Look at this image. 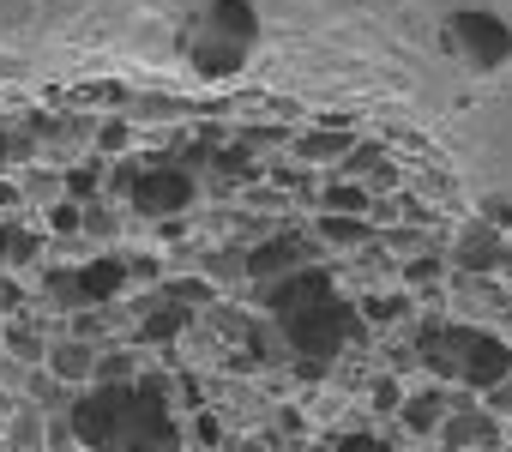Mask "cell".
<instances>
[{
    "label": "cell",
    "mask_w": 512,
    "mask_h": 452,
    "mask_svg": "<svg viewBox=\"0 0 512 452\" xmlns=\"http://www.w3.org/2000/svg\"><path fill=\"white\" fill-rule=\"evenodd\" d=\"M73 434L91 452H175L181 428L163 410L157 380H103L73 404Z\"/></svg>",
    "instance_id": "1"
},
{
    "label": "cell",
    "mask_w": 512,
    "mask_h": 452,
    "mask_svg": "<svg viewBox=\"0 0 512 452\" xmlns=\"http://www.w3.org/2000/svg\"><path fill=\"white\" fill-rule=\"evenodd\" d=\"M211 296H217V290H211L205 278H181V284H169V302L187 308V314H193V302H211Z\"/></svg>",
    "instance_id": "21"
},
{
    "label": "cell",
    "mask_w": 512,
    "mask_h": 452,
    "mask_svg": "<svg viewBox=\"0 0 512 452\" xmlns=\"http://www.w3.org/2000/svg\"><path fill=\"white\" fill-rule=\"evenodd\" d=\"M217 169H223L229 181H253V175H260V169H253V157H247V151H223V157H217Z\"/></svg>",
    "instance_id": "24"
},
{
    "label": "cell",
    "mask_w": 512,
    "mask_h": 452,
    "mask_svg": "<svg viewBox=\"0 0 512 452\" xmlns=\"http://www.w3.org/2000/svg\"><path fill=\"white\" fill-rule=\"evenodd\" d=\"M0 254H13V260H31V254H37V236H19V230H0Z\"/></svg>",
    "instance_id": "26"
},
{
    "label": "cell",
    "mask_w": 512,
    "mask_h": 452,
    "mask_svg": "<svg viewBox=\"0 0 512 452\" xmlns=\"http://www.w3.org/2000/svg\"><path fill=\"white\" fill-rule=\"evenodd\" d=\"M446 410H452V404H446V392H440V386H422V392H410V398L398 404L404 428H410V434H422V440H428V434H440Z\"/></svg>",
    "instance_id": "11"
},
{
    "label": "cell",
    "mask_w": 512,
    "mask_h": 452,
    "mask_svg": "<svg viewBox=\"0 0 512 452\" xmlns=\"http://www.w3.org/2000/svg\"><path fill=\"white\" fill-rule=\"evenodd\" d=\"M350 145H356L350 127H326V133H308L302 139V157L308 163H338V157H350Z\"/></svg>",
    "instance_id": "15"
},
{
    "label": "cell",
    "mask_w": 512,
    "mask_h": 452,
    "mask_svg": "<svg viewBox=\"0 0 512 452\" xmlns=\"http://www.w3.org/2000/svg\"><path fill=\"white\" fill-rule=\"evenodd\" d=\"M0 302H13V290H7V284H0Z\"/></svg>",
    "instance_id": "34"
},
{
    "label": "cell",
    "mask_w": 512,
    "mask_h": 452,
    "mask_svg": "<svg viewBox=\"0 0 512 452\" xmlns=\"http://www.w3.org/2000/svg\"><path fill=\"white\" fill-rule=\"evenodd\" d=\"M73 284H79L85 302H115V296L127 290V260H91Z\"/></svg>",
    "instance_id": "12"
},
{
    "label": "cell",
    "mask_w": 512,
    "mask_h": 452,
    "mask_svg": "<svg viewBox=\"0 0 512 452\" xmlns=\"http://www.w3.org/2000/svg\"><path fill=\"white\" fill-rule=\"evenodd\" d=\"M506 332H512V308H506Z\"/></svg>",
    "instance_id": "36"
},
{
    "label": "cell",
    "mask_w": 512,
    "mask_h": 452,
    "mask_svg": "<svg viewBox=\"0 0 512 452\" xmlns=\"http://www.w3.org/2000/svg\"><path fill=\"white\" fill-rule=\"evenodd\" d=\"M0 157H7V133H0Z\"/></svg>",
    "instance_id": "35"
},
{
    "label": "cell",
    "mask_w": 512,
    "mask_h": 452,
    "mask_svg": "<svg viewBox=\"0 0 512 452\" xmlns=\"http://www.w3.org/2000/svg\"><path fill=\"white\" fill-rule=\"evenodd\" d=\"M452 260H458L464 272L488 278V272H500V266L512 260V248L500 242V230H488V223H470V230L458 236V248H452Z\"/></svg>",
    "instance_id": "8"
},
{
    "label": "cell",
    "mask_w": 512,
    "mask_h": 452,
    "mask_svg": "<svg viewBox=\"0 0 512 452\" xmlns=\"http://www.w3.org/2000/svg\"><path fill=\"white\" fill-rule=\"evenodd\" d=\"M133 278H139V284H157V278H163V266H157L151 254H139V260H127V284H133Z\"/></svg>",
    "instance_id": "28"
},
{
    "label": "cell",
    "mask_w": 512,
    "mask_h": 452,
    "mask_svg": "<svg viewBox=\"0 0 512 452\" xmlns=\"http://www.w3.org/2000/svg\"><path fill=\"white\" fill-rule=\"evenodd\" d=\"M121 145H127V121H109L103 127V151H121Z\"/></svg>",
    "instance_id": "31"
},
{
    "label": "cell",
    "mask_w": 512,
    "mask_h": 452,
    "mask_svg": "<svg viewBox=\"0 0 512 452\" xmlns=\"http://www.w3.org/2000/svg\"><path fill=\"white\" fill-rule=\"evenodd\" d=\"M49 230H55V236H73V230H85V211H79V199H61V205L49 211Z\"/></svg>",
    "instance_id": "23"
},
{
    "label": "cell",
    "mask_w": 512,
    "mask_h": 452,
    "mask_svg": "<svg viewBox=\"0 0 512 452\" xmlns=\"http://www.w3.org/2000/svg\"><path fill=\"white\" fill-rule=\"evenodd\" d=\"M127 205L139 217H175V211L193 205V175L175 169V163H151V169H139L127 181Z\"/></svg>",
    "instance_id": "6"
},
{
    "label": "cell",
    "mask_w": 512,
    "mask_h": 452,
    "mask_svg": "<svg viewBox=\"0 0 512 452\" xmlns=\"http://www.w3.org/2000/svg\"><path fill=\"white\" fill-rule=\"evenodd\" d=\"M344 169H350V175H362V181H374V187H392V181H398V169H392V157H386L380 145H350Z\"/></svg>",
    "instance_id": "14"
},
{
    "label": "cell",
    "mask_w": 512,
    "mask_h": 452,
    "mask_svg": "<svg viewBox=\"0 0 512 452\" xmlns=\"http://www.w3.org/2000/svg\"><path fill=\"white\" fill-rule=\"evenodd\" d=\"M404 308H410V296H368V302H362V314H368V320H380V326L404 320Z\"/></svg>",
    "instance_id": "22"
},
{
    "label": "cell",
    "mask_w": 512,
    "mask_h": 452,
    "mask_svg": "<svg viewBox=\"0 0 512 452\" xmlns=\"http://www.w3.org/2000/svg\"><path fill=\"white\" fill-rule=\"evenodd\" d=\"M49 368H55V380L79 386V380H91V374H97V350H91L85 338H73V344H61V350L49 356Z\"/></svg>",
    "instance_id": "13"
},
{
    "label": "cell",
    "mask_w": 512,
    "mask_h": 452,
    "mask_svg": "<svg viewBox=\"0 0 512 452\" xmlns=\"http://www.w3.org/2000/svg\"><path fill=\"white\" fill-rule=\"evenodd\" d=\"M488 410H494V416H512V380L488 386Z\"/></svg>",
    "instance_id": "29"
},
{
    "label": "cell",
    "mask_w": 512,
    "mask_h": 452,
    "mask_svg": "<svg viewBox=\"0 0 512 452\" xmlns=\"http://www.w3.org/2000/svg\"><path fill=\"white\" fill-rule=\"evenodd\" d=\"M320 242H332V248H356V242H368V223H362V217H338V211H326V217H320Z\"/></svg>",
    "instance_id": "16"
},
{
    "label": "cell",
    "mask_w": 512,
    "mask_h": 452,
    "mask_svg": "<svg viewBox=\"0 0 512 452\" xmlns=\"http://www.w3.org/2000/svg\"><path fill=\"white\" fill-rule=\"evenodd\" d=\"M193 434H199L205 446H217V422H211V416H199V422H193Z\"/></svg>",
    "instance_id": "33"
},
{
    "label": "cell",
    "mask_w": 512,
    "mask_h": 452,
    "mask_svg": "<svg viewBox=\"0 0 512 452\" xmlns=\"http://www.w3.org/2000/svg\"><path fill=\"white\" fill-rule=\"evenodd\" d=\"M440 278H446V260H434V254H422V260L404 266V284H410V290H434Z\"/></svg>",
    "instance_id": "19"
},
{
    "label": "cell",
    "mask_w": 512,
    "mask_h": 452,
    "mask_svg": "<svg viewBox=\"0 0 512 452\" xmlns=\"http://www.w3.org/2000/svg\"><path fill=\"white\" fill-rule=\"evenodd\" d=\"M446 43H452L476 73H500V67L512 61V31H506V19H494V13H452V19H446Z\"/></svg>",
    "instance_id": "5"
},
{
    "label": "cell",
    "mask_w": 512,
    "mask_h": 452,
    "mask_svg": "<svg viewBox=\"0 0 512 452\" xmlns=\"http://www.w3.org/2000/svg\"><path fill=\"white\" fill-rule=\"evenodd\" d=\"M302 260H308V242H296V236H284V242H260L241 266L260 278V284H278V278H290V272H302Z\"/></svg>",
    "instance_id": "10"
},
{
    "label": "cell",
    "mask_w": 512,
    "mask_h": 452,
    "mask_svg": "<svg viewBox=\"0 0 512 452\" xmlns=\"http://www.w3.org/2000/svg\"><path fill=\"white\" fill-rule=\"evenodd\" d=\"M440 440H446V452H464V446H494V440H500V422H494L488 410L464 404V410H446Z\"/></svg>",
    "instance_id": "9"
},
{
    "label": "cell",
    "mask_w": 512,
    "mask_h": 452,
    "mask_svg": "<svg viewBox=\"0 0 512 452\" xmlns=\"http://www.w3.org/2000/svg\"><path fill=\"white\" fill-rule=\"evenodd\" d=\"M326 296H338L332 290V272L326 266H302V272H290V278H278L266 290V308H272V320H290V314H302V308H314Z\"/></svg>",
    "instance_id": "7"
},
{
    "label": "cell",
    "mask_w": 512,
    "mask_h": 452,
    "mask_svg": "<svg viewBox=\"0 0 512 452\" xmlns=\"http://www.w3.org/2000/svg\"><path fill=\"white\" fill-rule=\"evenodd\" d=\"M332 452H392V446H386L380 434H344V440H338Z\"/></svg>",
    "instance_id": "27"
},
{
    "label": "cell",
    "mask_w": 512,
    "mask_h": 452,
    "mask_svg": "<svg viewBox=\"0 0 512 452\" xmlns=\"http://www.w3.org/2000/svg\"><path fill=\"white\" fill-rule=\"evenodd\" d=\"M482 211H488V230H506V223H512V205L506 199H488Z\"/></svg>",
    "instance_id": "30"
},
{
    "label": "cell",
    "mask_w": 512,
    "mask_h": 452,
    "mask_svg": "<svg viewBox=\"0 0 512 452\" xmlns=\"http://www.w3.org/2000/svg\"><path fill=\"white\" fill-rule=\"evenodd\" d=\"M181 326H187V308H175V302H169V308H157V314H145V320H139V338H145V344H169Z\"/></svg>",
    "instance_id": "17"
},
{
    "label": "cell",
    "mask_w": 512,
    "mask_h": 452,
    "mask_svg": "<svg viewBox=\"0 0 512 452\" xmlns=\"http://www.w3.org/2000/svg\"><path fill=\"white\" fill-rule=\"evenodd\" d=\"M398 404H404V386H398L392 374H380V380H374V410H398Z\"/></svg>",
    "instance_id": "25"
},
{
    "label": "cell",
    "mask_w": 512,
    "mask_h": 452,
    "mask_svg": "<svg viewBox=\"0 0 512 452\" xmlns=\"http://www.w3.org/2000/svg\"><path fill=\"white\" fill-rule=\"evenodd\" d=\"M422 362L446 380H464V386H500L512 380V350L494 338V332H470V326H434L422 332Z\"/></svg>",
    "instance_id": "2"
},
{
    "label": "cell",
    "mask_w": 512,
    "mask_h": 452,
    "mask_svg": "<svg viewBox=\"0 0 512 452\" xmlns=\"http://www.w3.org/2000/svg\"><path fill=\"white\" fill-rule=\"evenodd\" d=\"M253 37H260V19H253L247 0H211V13L181 31V49L193 55L199 73L217 79V73H235L241 67V55H247Z\"/></svg>",
    "instance_id": "3"
},
{
    "label": "cell",
    "mask_w": 512,
    "mask_h": 452,
    "mask_svg": "<svg viewBox=\"0 0 512 452\" xmlns=\"http://www.w3.org/2000/svg\"><path fill=\"white\" fill-rule=\"evenodd\" d=\"M85 230H97V236H115V217H103V211H85Z\"/></svg>",
    "instance_id": "32"
},
{
    "label": "cell",
    "mask_w": 512,
    "mask_h": 452,
    "mask_svg": "<svg viewBox=\"0 0 512 452\" xmlns=\"http://www.w3.org/2000/svg\"><path fill=\"white\" fill-rule=\"evenodd\" d=\"M284 326V344L302 356V362H326V356H338L350 338H362V320H356V308L344 302V296H326V302H314V308H302V314H290V320H278Z\"/></svg>",
    "instance_id": "4"
},
{
    "label": "cell",
    "mask_w": 512,
    "mask_h": 452,
    "mask_svg": "<svg viewBox=\"0 0 512 452\" xmlns=\"http://www.w3.org/2000/svg\"><path fill=\"white\" fill-rule=\"evenodd\" d=\"M97 187H103V163H97V157L67 169V193H73V199H85V193H97Z\"/></svg>",
    "instance_id": "20"
},
{
    "label": "cell",
    "mask_w": 512,
    "mask_h": 452,
    "mask_svg": "<svg viewBox=\"0 0 512 452\" xmlns=\"http://www.w3.org/2000/svg\"><path fill=\"white\" fill-rule=\"evenodd\" d=\"M326 211H338V217H362V211H368V187L332 181V187H326Z\"/></svg>",
    "instance_id": "18"
}]
</instances>
